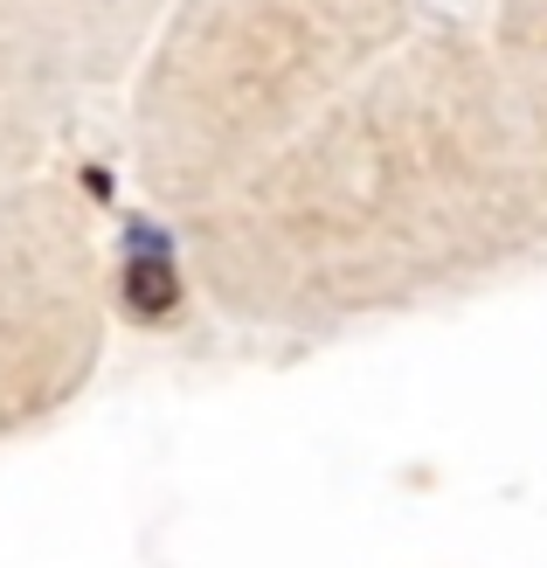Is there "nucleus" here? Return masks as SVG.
Listing matches in <instances>:
<instances>
[{"instance_id":"1","label":"nucleus","mask_w":547,"mask_h":568,"mask_svg":"<svg viewBox=\"0 0 547 568\" xmlns=\"http://www.w3.org/2000/svg\"><path fill=\"white\" fill-rule=\"evenodd\" d=\"M215 326L340 347L547 271V160L485 28L429 14L229 187L174 215Z\"/></svg>"},{"instance_id":"2","label":"nucleus","mask_w":547,"mask_h":568,"mask_svg":"<svg viewBox=\"0 0 547 568\" xmlns=\"http://www.w3.org/2000/svg\"><path fill=\"white\" fill-rule=\"evenodd\" d=\"M423 21V0H174L125 77V181L188 215Z\"/></svg>"},{"instance_id":"3","label":"nucleus","mask_w":547,"mask_h":568,"mask_svg":"<svg viewBox=\"0 0 547 568\" xmlns=\"http://www.w3.org/2000/svg\"><path fill=\"white\" fill-rule=\"evenodd\" d=\"M111 236L70 166L0 194V458L49 437L111 354Z\"/></svg>"},{"instance_id":"5","label":"nucleus","mask_w":547,"mask_h":568,"mask_svg":"<svg viewBox=\"0 0 547 568\" xmlns=\"http://www.w3.org/2000/svg\"><path fill=\"white\" fill-rule=\"evenodd\" d=\"M14 8L42 36V49L63 63V77L98 104L125 91L139 49L153 42V28L174 0H14Z\"/></svg>"},{"instance_id":"6","label":"nucleus","mask_w":547,"mask_h":568,"mask_svg":"<svg viewBox=\"0 0 547 568\" xmlns=\"http://www.w3.org/2000/svg\"><path fill=\"white\" fill-rule=\"evenodd\" d=\"M485 49L499 63V83L520 125L534 139V153L547 160V0H493L485 8Z\"/></svg>"},{"instance_id":"4","label":"nucleus","mask_w":547,"mask_h":568,"mask_svg":"<svg viewBox=\"0 0 547 568\" xmlns=\"http://www.w3.org/2000/svg\"><path fill=\"white\" fill-rule=\"evenodd\" d=\"M83 104L91 98L63 77V63L42 49L21 8L0 0V194L63 166V146L83 119Z\"/></svg>"}]
</instances>
